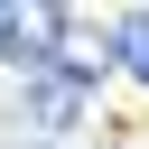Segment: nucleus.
<instances>
[{
    "label": "nucleus",
    "instance_id": "obj_2",
    "mask_svg": "<svg viewBox=\"0 0 149 149\" xmlns=\"http://www.w3.org/2000/svg\"><path fill=\"white\" fill-rule=\"evenodd\" d=\"M65 37V9L47 0H0V65H47Z\"/></svg>",
    "mask_w": 149,
    "mask_h": 149
},
{
    "label": "nucleus",
    "instance_id": "obj_1",
    "mask_svg": "<svg viewBox=\"0 0 149 149\" xmlns=\"http://www.w3.org/2000/svg\"><path fill=\"white\" fill-rule=\"evenodd\" d=\"M84 102H93V84H74V74H56V65H37L28 74V93H19V130H74L84 121Z\"/></svg>",
    "mask_w": 149,
    "mask_h": 149
},
{
    "label": "nucleus",
    "instance_id": "obj_3",
    "mask_svg": "<svg viewBox=\"0 0 149 149\" xmlns=\"http://www.w3.org/2000/svg\"><path fill=\"white\" fill-rule=\"evenodd\" d=\"M102 65H121L130 84H149V9H121L112 37H102Z\"/></svg>",
    "mask_w": 149,
    "mask_h": 149
}]
</instances>
